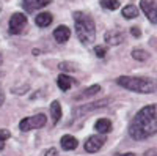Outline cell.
Instances as JSON below:
<instances>
[{"label":"cell","mask_w":157,"mask_h":156,"mask_svg":"<svg viewBox=\"0 0 157 156\" xmlns=\"http://www.w3.org/2000/svg\"><path fill=\"white\" fill-rule=\"evenodd\" d=\"M112 102V98H104V99H99V101H93V102H86V104H80L77 106L75 109H72V117L74 118H80V117L90 114V112H94L101 107H105Z\"/></svg>","instance_id":"obj_4"},{"label":"cell","mask_w":157,"mask_h":156,"mask_svg":"<svg viewBox=\"0 0 157 156\" xmlns=\"http://www.w3.org/2000/svg\"><path fill=\"white\" fill-rule=\"evenodd\" d=\"M25 25H27V16L24 13H14L10 18V33L11 35H19L24 32Z\"/></svg>","instance_id":"obj_6"},{"label":"cell","mask_w":157,"mask_h":156,"mask_svg":"<svg viewBox=\"0 0 157 156\" xmlns=\"http://www.w3.org/2000/svg\"><path fill=\"white\" fill-rule=\"evenodd\" d=\"M118 156H135L134 153H123V154H118Z\"/></svg>","instance_id":"obj_28"},{"label":"cell","mask_w":157,"mask_h":156,"mask_svg":"<svg viewBox=\"0 0 157 156\" xmlns=\"http://www.w3.org/2000/svg\"><path fill=\"white\" fill-rule=\"evenodd\" d=\"M157 134V104L141 107L129 125V136L134 140H145Z\"/></svg>","instance_id":"obj_1"},{"label":"cell","mask_w":157,"mask_h":156,"mask_svg":"<svg viewBox=\"0 0 157 156\" xmlns=\"http://www.w3.org/2000/svg\"><path fill=\"white\" fill-rule=\"evenodd\" d=\"M99 92H102V88H101V85H91V87H88V88H85L82 93H78L74 99L75 101H82V99H88V98H91V96H96Z\"/></svg>","instance_id":"obj_12"},{"label":"cell","mask_w":157,"mask_h":156,"mask_svg":"<svg viewBox=\"0 0 157 156\" xmlns=\"http://www.w3.org/2000/svg\"><path fill=\"white\" fill-rule=\"evenodd\" d=\"M105 142H107L105 134H101V133L99 134H93V136H90L85 140V150L88 153H96V151H99L104 147Z\"/></svg>","instance_id":"obj_7"},{"label":"cell","mask_w":157,"mask_h":156,"mask_svg":"<svg viewBox=\"0 0 157 156\" xmlns=\"http://www.w3.org/2000/svg\"><path fill=\"white\" fill-rule=\"evenodd\" d=\"M132 58L137 62H146L149 58V52L141 47H135V49H132Z\"/></svg>","instance_id":"obj_18"},{"label":"cell","mask_w":157,"mask_h":156,"mask_svg":"<svg viewBox=\"0 0 157 156\" xmlns=\"http://www.w3.org/2000/svg\"><path fill=\"white\" fill-rule=\"evenodd\" d=\"M138 16V8L135 5H126L123 8V18L126 19H135Z\"/></svg>","instance_id":"obj_19"},{"label":"cell","mask_w":157,"mask_h":156,"mask_svg":"<svg viewBox=\"0 0 157 156\" xmlns=\"http://www.w3.org/2000/svg\"><path fill=\"white\" fill-rule=\"evenodd\" d=\"M50 117H52V120H54V123L60 122V118H61V106H60L58 101L50 102Z\"/></svg>","instance_id":"obj_17"},{"label":"cell","mask_w":157,"mask_h":156,"mask_svg":"<svg viewBox=\"0 0 157 156\" xmlns=\"http://www.w3.org/2000/svg\"><path fill=\"white\" fill-rule=\"evenodd\" d=\"M10 131L8 129H0V150H3L5 148V140L10 139Z\"/></svg>","instance_id":"obj_21"},{"label":"cell","mask_w":157,"mask_h":156,"mask_svg":"<svg viewBox=\"0 0 157 156\" xmlns=\"http://www.w3.org/2000/svg\"><path fill=\"white\" fill-rule=\"evenodd\" d=\"M47 123V117L44 114H36L32 117H27L19 122V129L21 131H32V129H38V128H43Z\"/></svg>","instance_id":"obj_5"},{"label":"cell","mask_w":157,"mask_h":156,"mask_svg":"<svg viewBox=\"0 0 157 156\" xmlns=\"http://www.w3.org/2000/svg\"><path fill=\"white\" fill-rule=\"evenodd\" d=\"M130 33H132V36H135V38H140L141 36V30L138 27H132V29H130Z\"/></svg>","instance_id":"obj_25"},{"label":"cell","mask_w":157,"mask_h":156,"mask_svg":"<svg viewBox=\"0 0 157 156\" xmlns=\"http://www.w3.org/2000/svg\"><path fill=\"white\" fill-rule=\"evenodd\" d=\"M3 102H5V92H3V88L0 87V107L3 106Z\"/></svg>","instance_id":"obj_27"},{"label":"cell","mask_w":157,"mask_h":156,"mask_svg":"<svg viewBox=\"0 0 157 156\" xmlns=\"http://www.w3.org/2000/svg\"><path fill=\"white\" fill-rule=\"evenodd\" d=\"M2 60H3V58H2V55H0V63H2Z\"/></svg>","instance_id":"obj_29"},{"label":"cell","mask_w":157,"mask_h":156,"mask_svg":"<svg viewBox=\"0 0 157 156\" xmlns=\"http://www.w3.org/2000/svg\"><path fill=\"white\" fill-rule=\"evenodd\" d=\"M60 144H61V148L63 150H66V151H71V150H75L77 145H78V142L74 136L71 134H66V136H63L61 140H60Z\"/></svg>","instance_id":"obj_13"},{"label":"cell","mask_w":157,"mask_h":156,"mask_svg":"<svg viewBox=\"0 0 157 156\" xmlns=\"http://www.w3.org/2000/svg\"><path fill=\"white\" fill-rule=\"evenodd\" d=\"M94 54H96L98 58H104V57H105V54H107V47L96 46V47H94Z\"/></svg>","instance_id":"obj_22"},{"label":"cell","mask_w":157,"mask_h":156,"mask_svg":"<svg viewBox=\"0 0 157 156\" xmlns=\"http://www.w3.org/2000/svg\"><path fill=\"white\" fill-rule=\"evenodd\" d=\"M101 6L105 10H110V11H115L120 8V2L118 0H101Z\"/></svg>","instance_id":"obj_20"},{"label":"cell","mask_w":157,"mask_h":156,"mask_svg":"<svg viewBox=\"0 0 157 156\" xmlns=\"http://www.w3.org/2000/svg\"><path fill=\"white\" fill-rule=\"evenodd\" d=\"M52 21H54V18H52L50 13H39V14L35 18V22L38 27H49V25L52 24Z\"/></svg>","instance_id":"obj_16"},{"label":"cell","mask_w":157,"mask_h":156,"mask_svg":"<svg viewBox=\"0 0 157 156\" xmlns=\"http://www.w3.org/2000/svg\"><path fill=\"white\" fill-rule=\"evenodd\" d=\"M94 129L101 134H107V133L112 131V122L109 118H99L94 123Z\"/></svg>","instance_id":"obj_14"},{"label":"cell","mask_w":157,"mask_h":156,"mask_svg":"<svg viewBox=\"0 0 157 156\" xmlns=\"http://www.w3.org/2000/svg\"><path fill=\"white\" fill-rule=\"evenodd\" d=\"M105 41L110 46H118L124 41V33L120 30H110L105 33Z\"/></svg>","instance_id":"obj_10"},{"label":"cell","mask_w":157,"mask_h":156,"mask_svg":"<svg viewBox=\"0 0 157 156\" xmlns=\"http://www.w3.org/2000/svg\"><path fill=\"white\" fill-rule=\"evenodd\" d=\"M52 0H22V6L25 11L29 13H33L36 10H41L44 6H47Z\"/></svg>","instance_id":"obj_9"},{"label":"cell","mask_w":157,"mask_h":156,"mask_svg":"<svg viewBox=\"0 0 157 156\" xmlns=\"http://www.w3.org/2000/svg\"><path fill=\"white\" fill-rule=\"evenodd\" d=\"M54 38L57 43H66L71 38V30L66 27V25H60L54 30Z\"/></svg>","instance_id":"obj_11"},{"label":"cell","mask_w":157,"mask_h":156,"mask_svg":"<svg viewBox=\"0 0 157 156\" xmlns=\"http://www.w3.org/2000/svg\"><path fill=\"white\" fill-rule=\"evenodd\" d=\"M143 156H157V148H151L148 151L143 153Z\"/></svg>","instance_id":"obj_26"},{"label":"cell","mask_w":157,"mask_h":156,"mask_svg":"<svg viewBox=\"0 0 157 156\" xmlns=\"http://www.w3.org/2000/svg\"><path fill=\"white\" fill-rule=\"evenodd\" d=\"M116 84L129 90V92L141 95H149L157 90V82L151 77H143V76H120L116 79Z\"/></svg>","instance_id":"obj_2"},{"label":"cell","mask_w":157,"mask_h":156,"mask_svg":"<svg viewBox=\"0 0 157 156\" xmlns=\"http://www.w3.org/2000/svg\"><path fill=\"white\" fill-rule=\"evenodd\" d=\"M60 70L61 71H75V65L69 63V62H63V63H60Z\"/></svg>","instance_id":"obj_23"},{"label":"cell","mask_w":157,"mask_h":156,"mask_svg":"<svg viewBox=\"0 0 157 156\" xmlns=\"http://www.w3.org/2000/svg\"><path fill=\"white\" fill-rule=\"evenodd\" d=\"M140 8L151 24H157V2L155 0H140Z\"/></svg>","instance_id":"obj_8"},{"label":"cell","mask_w":157,"mask_h":156,"mask_svg":"<svg viewBox=\"0 0 157 156\" xmlns=\"http://www.w3.org/2000/svg\"><path fill=\"white\" fill-rule=\"evenodd\" d=\"M74 25H75V35L82 44H93L96 38V25L90 14L83 11L74 13Z\"/></svg>","instance_id":"obj_3"},{"label":"cell","mask_w":157,"mask_h":156,"mask_svg":"<svg viewBox=\"0 0 157 156\" xmlns=\"http://www.w3.org/2000/svg\"><path fill=\"white\" fill-rule=\"evenodd\" d=\"M72 84H74V79L69 77V76H66V74H60L57 77V85H58L60 90H63V92H68V90L72 87Z\"/></svg>","instance_id":"obj_15"},{"label":"cell","mask_w":157,"mask_h":156,"mask_svg":"<svg viewBox=\"0 0 157 156\" xmlns=\"http://www.w3.org/2000/svg\"><path fill=\"white\" fill-rule=\"evenodd\" d=\"M0 76H3V73H0Z\"/></svg>","instance_id":"obj_30"},{"label":"cell","mask_w":157,"mask_h":156,"mask_svg":"<svg viewBox=\"0 0 157 156\" xmlns=\"http://www.w3.org/2000/svg\"><path fill=\"white\" fill-rule=\"evenodd\" d=\"M44 156H60V153L57 148H49V150H46Z\"/></svg>","instance_id":"obj_24"}]
</instances>
